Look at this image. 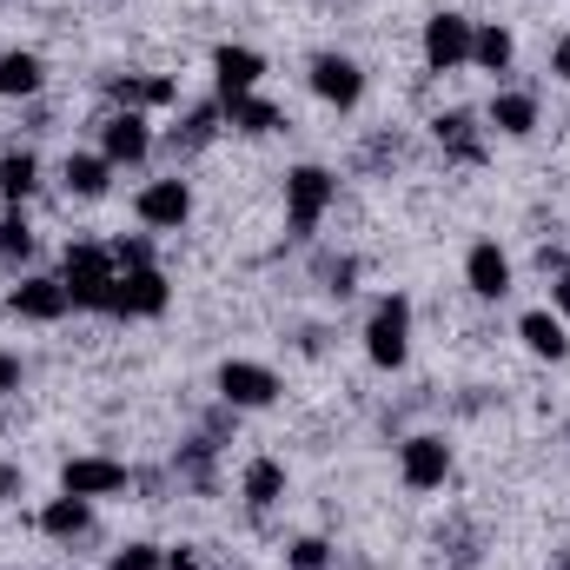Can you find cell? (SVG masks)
<instances>
[{"label": "cell", "instance_id": "8fae6325", "mask_svg": "<svg viewBox=\"0 0 570 570\" xmlns=\"http://www.w3.org/2000/svg\"><path fill=\"white\" fill-rule=\"evenodd\" d=\"M259 73H266V60H259L253 47H219V53H213V80H219V100H246V94L259 87Z\"/></svg>", "mask_w": 570, "mask_h": 570}, {"label": "cell", "instance_id": "4316f807", "mask_svg": "<svg viewBox=\"0 0 570 570\" xmlns=\"http://www.w3.org/2000/svg\"><path fill=\"white\" fill-rule=\"evenodd\" d=\"M292 570H332V544L325 538H298L292 544Z\"/></svg>", "mask_w": 570, "mask_h": 570}, {"label": "cell", "instance_id": "d6a6232c", "mask_svg": "<svg viewBox=\"0 0 570 570\" xmlns=\"http://www.w3.org/2000/svg\"><path fill=\"white\" fill-rule=\"evenodd\" d=\"M564 570H570V564H564Z\"/></svg>", "mask_w": 570, "mask_h": 570}, {"label": "cell", "instance_id": "f546056e", "mask_svg": "<svg viewBox=\"0 0 570 570\" xmlns=\"http://www.w3.org/2000/svg\"><path fill=\"white\" fill-rule=\"evenodd\" d=\"M558 312H570V273L558 279Z\"/></svg>", "mask_w": 570, "mask_h": 570}, {"label": "cell", "instance_id": "ac0fdd59", "mask_svg": "<svg viewBox=\"0 0 570 570\" xmlns=\"http://www.w3.org/2000/svg\"><path fill=\"white\" fill-rule=\"evenodd\" d=\"M491 127L511 134V140H524V134L538 127V100H531V94H498V100H491Z\"/></svg>", "mask_w": 570, "mask_h": 570}, {"label": "cell", "instance_id": "4fadbf2b", "mask_svg": "<svg viewBox=\"0 0 570 570\" xmlns=\"http://www.w3.org/2000/svg\"><path fill=\"white\" fill-rule=\"evenodd\" d=\"M7 305H13L20 318H60L73 298H67V285L60 279H20L13 292H7Z\"/></svg>", "mask_w": 570, "mask_h": 570}, {"label": "cell", "instance_id": "603a6c76", "mask_svg": "<svg viewBox=\"0 0 570 570\" xmlns=\"http://www.w3.org/2000/svg\"><path fill=\"white\" fill-rule=\"evenodd\" d=\"M438 146L458 153V159H478V153H484V146H478V127H471V114H444V120H438Z\"/></svg>", "mask_w": 570, "mask_h": 570}, {"label": "cell", "instance_id": "ffe728a7", "mask_svg": "<svg viewBox=\"0 0 570 570\" xmlns=\"http://www.w3.org/2000/svg\"><path fill=\"white\" fill-rule=\"evenodd\" d=\"M226 120H233L239 134H273V127H279V107L259 100V94H246V100H226Z\"/></svg>", "mask_w": 570, "mask_h": 570}, {"label": "cell", "instance_id": "5b68a950", "mask_svg": "<svg viewBox=\"0 0 570 570\" xmlns=\"http://www.w3.org/2000/svg\"><path fill=\"white\" fill-rule=\"evenodd\" d=\"M60 491H73V498H114V491H127V464H114V458H67V471H60Z\"/></svg>", "mask_w": 570, "mask_h": 570}, {"label": "cell", "instance_id": "7c38bea8", "mask_svg": "<svg viewBox=\"0 0 570 570\" xmlns=\"http://www.w3.org/2000/svg\"><path fill=\"white\" fill-rule=\"evenodd\" d=\"M464 279H471V292L478 298H504L511 292V259L484 239V246H471V259H464Z\"/></svg>", "mask_w": 570, "mask_h": 570}, {"label": "cell", "instance_id": "cb8c5ba5", "mask_svg": "<svg viewBox=\"0 0 570 570\" xmlns=\"http://www.w3.org/2000/svg\"><path fill=\"white\" fill-rule=\"evenodd\" d=\"M279 491H285V471L273 458H253V464H246V498H253V504H279Z\"/></svg>", "mask_w": 570, "mask_h": 570}, {"label": "cell", "instance_id": "7402d4cb", "mask_svg": "<svg viewBox=\"0 0 570 570\" xmlns=\"http://www.w3.org/2000/svg\"><path fill=\"white\" fill-rule=\"evenodd\" d=\"M471 60H478L484 73H504V67H511V33H504V27L471 33Z\"/></svg>", "mask_w": 570, "mask_h": 570}, {"label": "cell", "instance_id": "ba28073f", "mask_svg": "<svg viewBox=\"0 0 570 570\" xmlns=\"http://www.w3.org/2000/svg\"><path fill=\"white\" fill-rule=\"evenodd\" d=\"M399 464H405V484H412V491H438V484L451 478V444H444V438H412V444L399 451Z\"/></svg>", "mask_w": 570, "mask_h": 570}, {"label": "cell", "instance_id": "4dcf8cb0", "mask_svg": "<svg viewBox=\"0 0 570 570\" xmlns=\"http://www.w3.org/2000/svg\"><path fill=\"white\" fill-rule=\"evenodd\" d=\"M558 73H564V80H570V40H564V47H558Z\"/></svg>", "mask_w": 570, "mask_h": 570}, {"label": "cell", "instance_id": "30bf717a", "mask_svg": "<svg viewBox=\"0 0 570 570\" xmlns=\"http://www.w3.org/2000/svg\"><path fill=\"white\" fill-rule=\"evenodd\" d=\"M186 213H193L186 179H153V186L140 193V219H146V226H159V233H179V226H186Z\"/></svg>", "mask_w": 570, "mask_h": 570}, {"label": "cell", "instance_id": "6da1fadb", "mask_svg": "<svg viewBox=\"0 0 570 570\" xmlns=\"http://www.w3.org/2000/svg\"><path fill=\"white\" fill-rule=\"evenodd\" d=\"M60 285H67V298H73V305H87V312H114L120 266H114V253H100V246H67Z\"/></svg>", "mask_w": 570, "mask_h": 570}, {"label": "cell", "instance_id": "f1b7e54d", "mask_svg": "<svg viewBox=\"0 0 570 570\" xmlns=\"http://www.w3.org/2000/svg\"><path fill=\"white\" fill-rule=\"evenodd\" d=\"M13 385H20V365H13V358H0V392H13Z\"/></svg>", "mask_w": 570, "mask_h": 570}, {"label": "cell", "instance_id": "8992f818", "mask_svg": "<svg viewBox=\"0 0 570 570\" xmlns=\"http://www.w3.org/2000/svg\"><path fill=\"white\" fill-rule=\"evenodd\" d=\"M425 60L438 67V73L464 67V60H471V20H458V13H431L425 20Z\"/></svg>", "mask_w": 570, "mask_h": 570}, {"label": "cell", "instance_id": "5bb4252c", "mask_svg": "<svg viewBox=\"0 0 570 570\" xmlns=\"http://www.w3.org/2000/svg\"><path fill=\"white\" fill-rule=\"evenodd\" d=\"M100 146H107V159H114V166H120V159L134 166V159H146L153 134H146L140 114H114V120H107V134H100Z\"/></svg>", "mask_w": 570, "mask_h": 570}, {"label": "cell", "instance_id": "e0dca14e", "mask_svg": "<svg viewBox=\"0 0 570 570\" xmlns=\"http://www.w3.org/2000/svg\"><path fill=\"white\" fill-rule=\"evenodd\" d=\"M518 338L538 352V358H564L570 338H564V318H551V312H524V325H518Z\"/></svg>", "mask_w": 570, "mask_h": 570}, {"label": "cell", "instance_id": "52a82bcc", "mask_svg": "<svg viewBox=\"0 0 570 570\" xmlns=\"http://www.w3.org/2000/svg\"><path fill=\"white\" fill-rule=\"evenodd\" d=\"M312 94H318V100H332V107H358L365 73H358L345 53H318V60H312Z\"/></svg>", "mask_w": 570, "mask_h": 570}, {"label": "cell", "instance_id": "2e32d148", "mask_svg": "<svg viewBox=\"0 0 570 570\" xmlns=\"http://www.w3.org/2000/svg\"><path fill=\"white\" fill-rule=\"evenodd\" d=\"M87 524H94V504H87V498H73V491H60V498L40 511V531H47V538H80Z\"/></svg>", "mask_w": 570, "mask_h": 570}, {"label": "cell", "instance_id": "44dd1931", "mask_svg": "<svg viewBox=\"0 0 570 570\" xmlns=\"http://www.w3.org/2000/svg\"><path fill=\"white\" fill-rule=\"evenodd\" d=\"M40 87V53H0V94H33Z\"/></svg>", "mask_w": 570, "mask_h": 570}, {"label": "cell", "instance_id": "d4e9b609", "mask_svg": "<svg viewBox=\"0 0 570 570\" xmlns=\"http://www.w3.org/2000/svg\"><path fill=\"white\" fill-rule=\"evenodd\" d=\"M33 173H40V166H33V153H7V159H0V193L20 206V199L33 193Z\"/></svg>", "mask_w": 570, "mask_h": 570}, {"label": "cell", "instance_id": "1f68e13d", "mask_svg": "<svg viewBox=\"0 0 570 570\" xmlns=\"http://www.w3.org/2000/svg\"><path fill=\"white\" fill-rule=\"evenodd\" d=\"M7 491H13V471H0V498H7Z\"/></svg>", "mask_w": 570, "mask_h": 570}, {"label": "cell", "instance_id": "9a60e30c", "mask_svg": "<svg viewBox=\"0 0 570 570\" xmlns=\"http://www.w3.org/2000/svg\"><path fill=\"white\" fill-rule=\"evenodd\" d=\"M107 94L127 107V114H146V107H166L173 100V80H146V73H114Z\"/></svg>", "mask_w": 570, "mask_h": 570}, {"label": "cell", "instance_id": "9c48e42d", "mask_svg": "<svg viewBox=\"0 0 570 570\" xmlns=\"http://www.w3.org/2000/svg\"><path fill=\"white\" fill-rule=\"evenodd\" d=\"M114 312H120V318H153V312H166V279H159L153 266L120 273V285H114Z\"/></svg>", "mask_w": 570, "mask_h": 570}, {"label": "cell", "instance_id": "83f0119b", "mask_svg": "<svg viewBox=\"0 0 570 570\" xmlns=\"http://www.w3.org/2000/svg\"><path fill=\"white\" fill-rule=\"evenodd\" d=\"M107 570H166V558H159L153 544H127V551H120Z\"/></svg>", "mask_w": 570, "mask_h": 570}, {"label": "cell", "instance_id": "3957f363", "mask_svg": "<svg viewBox=\"0 0 570 570\" xmlns=\"http://www.w3.org/2000/svg\"><path fill=\"white\" fill-rule=\"evenodd\" d=\"M405 345H412V305L392 292V298H379V312H372V325H365V352H372V365H405Z\"/></svg>", "mask_w": 570, "mask_h": 570}, {"label": "cell", "instance_id": "d6986e66", "mask_svg": "<svg viewBox=\"0 0 570 570\" xmlns=\"http://www.w3.org/2000/svg\"><path fill=\"white\" fill-rule=\"evenodd\" d=\"M107 173H114V159H107V153H73V159H67V193L100 199V193H107Z\"/></svg>", "mask_w": 570, "mask_h": 570}, {"label": "cell", "instance_id": "277c9868", "mask_svg": "<svg viewBox=\"0 0 570 570\" xmlns=\"http://www.w3.org/2000/svg\"><path fill=\"white\" fill-rule=\"evenodd\" d=\"M219 399H226V405H246V412H259V405H273V399H279V379H273L266 365H246V358H233V365H219Z\"/></svg>", "mask_w": 570, "mask_h": 570}, {"label": "cell", "instance_id": "7a4b0ae2", "mask_svg": "<svg viewBox=\"0 0 570 570\" xmlns=\"http://www.w3.org/2000/svg\"><path fill=\"white\" fill-rule=\"evenodd\" d=\"M332 193H338V179H332L325 166H292V173H285V213H292V233H312V226L325 219Z\"/></svg>", "mask_w": 570, "mask_h": 570}, {"label": "cell", "instance_id": "484cf974", "mask_svg": "<svg viewBox=\"0 0 570 570\" xmlns=\"http://www.w3.org/2000/svg\"><path fill=\"white\" fill-rule=\"evenodd\" d=\"M27 253H33V233H27L20 213H7V219H0V266H13V259H27Z\"/></svg>", "mask_w": 570, "mask_h": 570}]
</instances>
